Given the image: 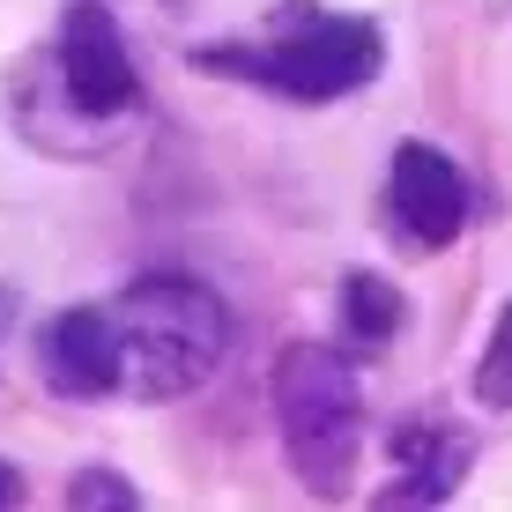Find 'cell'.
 <instances>
[{
	"mask_svg": "<svg viewBox=\"0 0 512 512\" xmlns=\"http://www.w3.org/2000/svg\"><path fill=\"white\" fill-rule=\"evenodd\" d=\"M112 401H186L231 357V305L193 275H134L97 305Z\"/></svg>",
	"mask_w": 512,
	"mask_h": 512,
	"instance_id": "obj_1",
	"label": "cell"
},
{
	"mask_svg": "<svg viewBox=\"0 0 512 512\" xmlns=\"http://www.w3.org/2000/svg\"><path fill=\"white\" fill-rule=\"evenodd\" d=\"M193 67L223 82H253L268 97L290 104H334L379 82L386 67V30L372 15L320 8V0H282L253 38H223V45H193Z\"/></svg>",
	"mask_w": 512,
	"mask_h": 512,
	"instance_id": "obj_2",
	"label": "cell"
},
{
	"mask_svg": "<svg viewBox=\"0 0 512 512\" xmlns=\"http://www.w3.org/2000/svg\"><path fill=\"white\" fill-rule=\"evenodd\" d=\"M275 431L290 453L297 483L312 498H349L357 475V446H364V379L357 357L334 342H290L275 357Z\"/></svg>",
	"mask_w": 512,
	"mask_h": 512,
	"instance_id": "obj_3",
	"label": "cell"
},
{
	"mask_svg": "<svg viewBox=\"0 0 512 512\" xmlns=\"http://www.w3.org/2000/svg\"><path fill=\"white\" fill-rule=\"evenodd\" d=\"M45 52H52L60 90L90 119H104L112 134H127V119L141 112V67H134L127 38H119V15L104 8V0H67Z\"/></svg>",
	"mask_w": 512,
	"mask_h": 512,
	"instance_id": "obj_4",
	"label": "cell"
},
{
	"mask_svg": "<svg viewBox=\"0 0 512 512\" xmlns=\"http://www.w3.org/2000/svg\"><path fill=\"white\" fill-rule=\"evenodd\" d=\"M386 216H394V231L409 238L416 253H446L475 216V186L446 149L401 141L394 164H386Z\"/></svg>",
	"mask_w": 512,
	"mask_h": 512,
	"instance_id": "obj_5",
	"label": "cell"
},
{
	"mask_svg": "<svg viewBox=\"0 0 512 512\" xmlns=\"http://www.w3.org/2000/svg\"><path fill=\"white\" fill-rule=\"evenodd\" d=\"M8 119H15V134H23L38 156H67V164H90V156L119 149V134L104 127V119H90L75 97L60 90L45 45L8 67Z\"/></svg>",
	"mask_w": 512,
	"mask_h": 512,
	"instance_id": "obj_6",
	"label": "cell"
},
{
	"mask_svg": "<svg viewBox=\"0 0 512 512\" xmlns=\"http://www.w3.org/2000/svg\"><path fill=\"white\" fill-rule=\"evenodd\" d=\"M394 453L409 468L394 475V490H379V505H446L475 461V438L453 431V423H401Z\"/></svg>",
	"mask_w": 512,
	"mask_h": 512,
	"instance_id": "obj_7",
	"label": "cell"
},
{
	"mask_svg": "<svg viewBox=\"0 0 512 512\" xmlns=\"http://www.w3.org/2000/svg\"><path fill=\"white\" fill-rule=\"evenodd\" d=\"M401 290L386 282L379 268H357V275H342V334H349V349L357 357H379L386 342L401 334Z\"/></svg>",
	"mask_w": 512,
	"mask_h": 512,
	"instance_id": "obj_8",
	"label": "cell"
},
{
	"mask_svg": "<svg viewBox=\"0 0 512 512\" xmlns=\"http://www.w3.org/2000/svg\"><path fill=\"white\" fill-rule=\"evenodd\" d=\"M475 401L483 409H512V305L498 312V327H490V342H483V357H475Z\"/></svg>",
	"mask_w": 512,
	"mask_h": 512,
	"instance_id": "obj_9",
	"label": "cell"
},
{
	"mask_svg": "<svg viewBox=\"0 0 512 512\" xmlns=\"http://www.w3.org/2000/svg\"><path fill=\"white\" fill-rule=\"evenodd\" d=\"M67 505H75V512H134L141 505V490L127 483V475H112V468H82L75 475V490H67Z\"/></svg>",
	"mask_w": 512,
	"mask_h": 512,
	"instance_id": "obj_10",
	"label": "cell"
},
{
	"mask_svg": "<svg viewBox=\"0 0 512 512\" xmlns=\"http://www.w3.org/2000/svg\"><path fill=\"white\" fill-rule=\"evenodd\" d=\"M8 505H23V475H15L8 461H0V512H8Z\"/></svg>",
	"mask_w": 512,
	"mask_h": 512,
	"instance_id": "obj_11",
	"label": "cell"
}]
</instances>
